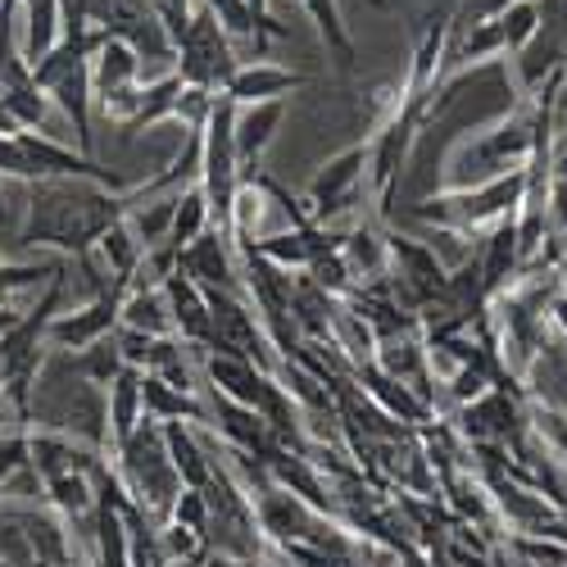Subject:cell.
<instances>
[{
	"instance_id": "cell-1",
	"label": "cell",
	"mask_w": 567,
	"mask_h": 567,
	"mask_svg": "<svg viewBox=\"0 0 567 567\" xmlns=\"http://www.w3.org/2000/svg\"><path fill=\"white\" fill-rule=\"evenodd\" d=\"M127 214H132L127 192H110V186L78 182V177L32 182L14 246H51L82 264L101 246V236Z\"/></svg>"
},
{
	"instance_id": "cell-2",
	"label": "cell",
	"mask_w": 567,
	"mask_h": 567,
	"mask_svg": "<svg viewBox=\"0 0 567 567\" xmlns=\"http://www.w3.org/2000/svg\"><path fill=\"white\" fill-rule=\"evenodd\" d=\"M28 427L60 432V436H73L86 450L110 454L105 391L86 382L69 350H51V354H45V363L37 372V386H32V404H28Z\"/></svg>"
},
{
	"instance_id": "cell-3",
	"label": "cell",
	"mask_w": 567,
	"mask_h": 567,
	"mask_svg": "<svg viewBox=\"0 0 567 567\" xmlns=\"http://www.w3.org/2000/svg\"><path fill=\"white\" fill-rule=\"evenodd\" d=\"M527 200V168L477 182V186H458V192H436L427 200L413 205L417 223H432L445 236H467V231H491L495 223L513 218Z\"/></svg>"
},
{
	"instance_id": "cell-4",
	"label": "cell",
	"mask_w": 567,
	"mask_h": 567,
	"mask_svg": "<svg viewBox=\"0 0 567 567\" xmlns=\"http://www.w3.org/2000/svg\"><path fill=\"white\" fill-rule=\"evenodd\" d=\"M114 472H118V482L123 491L132 495V504L151 517L155 527L168 523V513H173V499L186 491L182 477L173 472V458H168V445H164V427L159 422H141V427L110 454Z\"/></svg>"
},
{
	"instance_id": "cell-5",
	"label": "cell",
	"mask_w": 567,
	"mask_h": 567,
	"mask_svg": "<svg viewBox=\"0 0 567 567\" xmlns=\"http://www.w3.org/2000/svg\"><path fill=\"white\" fill-rule=\"evenodd\" d=\"M236 55H231V37L218 28V19L200 6L192 10V23H186V37L177 41V78L186 86H200L223 96L227 82L236 78Z\"/></svg>"
},
{
	"instance_id": "cell-6",
	"label": "cell",
	"mask_w": 567,
	"mask_h": 567,
	"mask_svg": "<svg viewBox=\"0 0 567 567\" xmlns=\"http://www.w3.org/2000/svg\"><path fill=\"white\" fill-rule=\"evenodd\" d=\"M363 182H368V141H359V146L341 151L337 159H327V164L309 177V192H305L309 218L327 227L337 214H346V209L359 200Z\"/></svg>"
},
{
	"instance_id": "cell-7",
	"label": "cell",
	"mask_w": 567,
	"mask_h": 567,
	"mask_svg": "<svg viewBox=\"0 0 567 567\" xmlns=\"http://www.w3.org/2000/svg\"><path fill=\"white\" fill-rule=\"evenodd\" d=\"M123 291H127V287L110 281V287L96 291L82 309H64V313H55L51 327H45V346L78 354V350H86V346H96V341L114 337V332H118V313H123Z\"/></svg>"
},
{
	"instance_id": "cell-8",
	"label": "cell",
	"mask_w": 567,
	"mask_h": 567,
	"mask_svg": "<svg viewBox=\"0 0 567 567\" xmlns=\"http://www.w3.org/2000/svg\"><path fill=\"white\" fill-rule=\"evenodd\" d=\"M177 272L192 277L200 291H231V296H246L241 287V259H236V246L227 236H218L214 227L205 236H196L186 250H177Z\"/></svg>"
},
{
	"instance_id": "cell-9",
	"label": "cell",
	"mask_w": 567,
	"mask_h": 567,
	"mask_svg": "<svg viewBox=\"0 0 567 567\" xmlns=\"http://www.w3.org/2000/svg\"><path fill=\"white\" fill-rule=\"evenodd\" d=\"M101 458H110V454H96V450H86L73 436H60V432L28 427V472L37 477V486L55 482V477H69V472H91Z\"/></svg>"
},
{
	"instance_id": "cell-10",
	"label": "cell",
	"mask_w": 567,
	"mask_h": 567,
	"mask_svg": "<svg viewBox=\"0 0 567 567\" xmlns=\"http://www.w3.org/2000/svg\"><path fill=\"white\" fill-rule=\"evenodd\" d=\"M287 118V101H264V105H236V127H231V141H236V164H241V182H250L259 173V159L264 151L272 146V136Z\"/></svg>"
},
{
	"instance_id": "cell-11",
	"label": "cell",
	"mask_w": 567,
	"mask_h": 567,
	"mask_svg": "<svg viewBox=\"0 0 567 567\" xmlns=\"http://www.w3.org/2000/svg\"><path fill=\"white\" fill-rule=\"evenodd\" d=\"M164 296H168V313H173V332L182 346L192 350H209L214 346V318H209V300L192 277L168 272L164 277Z\"/></svg>"
},
{
	"instance_id": "cell-12",
	"label": "cell",
	"mask_w": 567,
	"mask_h": 567,
	"mask_svg": "<svg viewBox=\"0 0 567 567\" xmlns=\"http://www.w3.org/2000/svg\"><path fill=\"white\" fill-rule=\"evenodd\" d=\"M477 268H482V287H486V300H499L517 272H523V246H517V214L495 223L486 231V241L477 250Z\"/></svg>"
},
{
	"instance_id": "cell-13",
	"label": "cell",
	"mask_w": 567,
	"mask_h": 567,
	"mask_svg": "<svg viewBox=\"0 0 567 567\" xmlns=\"http://www.w3.org/2000/svg\"><path fill=\"white\" fill-rule=\"evenodd\" d=\"M192 354L205 363V377H209L214 395L236 400V404H246V409H259V395L268 386V372L264 368H255L241 354H209V350H192Z\"/></svg>"
},
{
	"instance_id": "cell-14",
	"label": "cell",
	"mask_w": 567,
	"mask_h": 567,
	"mask_svg": "<svg viewBox=\"0 0 567 567\" xmlns=\"http://www.w3.org/2000/svg\"><path fill=\"white\" fill-rule=\"evenodd\" d=\"M300 86H309L305 73L255 60V64H241V69H236V78L227 82L223 96H227L231 105H264V101H287L291 91H300Z\"/></svg>"
},
{
	"instance_id": "cell-15",
	"label": "cell",
	"mask_w": 567,
	"mask_h": 567,
	"mask_svg": "<svg viewBox=\"0 0 567 567\" xmlns=\"http://www.w3.org/2000/svg\"><path fill=\"white\" fill-rule=\"evenodd\" d=\"M141 413L146 422H186V427H209V409L196 400V391H177L164 377H141Z\"/></svg>"
},
{
	"instance_id": "cell-16",
	"label": "cell",
	"mask_w": 567,
	"mask_h": 567,
	"mask_svg": "<svg viewBox=\"0 0 567 567\" xmlns=\"http://www.w3.org/2000/svg\"><path fill=\"white\" fill-rule=\"evenodd\" d=\"M164 445L173 458V472L182 477L186 491H205L214 477V450L205 445L200 427H186V422H164Z\"/></svg>"
},
{
	"instance_id": "cell-17",
	"label": "cell",
	"mask_w": 567,
	"mask_h": 567,
	"mask_svg": "<svg viewBox=\"0 0 567 567\" xmlns=\"http://www.w3.org/2000/svg\"><path fill=\"white\" fill-rule=\"evenodd\" d=\"M118 327H132V332H146V337H177L173 332V313H168V296H164V281H132L123 291V313Z\"/></svg>"
},
{
	"instance_id": "cell-18",
	"label": "cell",
	"mask_w": 567,
	"mask_h": 567,
	"mask_svg": "<svg viewBox=\"0 0 567 567\" xmlns=\"http://www.w3.org/2000/svg\"><path fill=\"white\" fill-rule=\"evenodd\" d=\"M141 368H123L114 382H110V391H105V409H110V454L146 422V413H141Z\"/></svg>"
},
{
	"instance_id": "cell-19",
	"label": "cell",
	"mask_w": 567,
	"mask_h": 567,
	"mask_svg": "<svg viewBox=\"0 0 567 567\" xmlns=\"http://www.w3.org/2000/svg\"><path fill=\"white\" fill-rule=\"evenodd\" d=\"M300 10L313 19L322 45H327V55L337 60V73L350 78L359 69V51H354V37L346 28V14H341V0H300Z\"/></svg>"
},
{
	"instance_id": "cell-20",
	"label": "cell",
	"mask_w": 567,
	"mask_h": 567,
	"mask_svg": "<svg viewBox=\"0 0 567 567\" xmlns=\"http://www.w3.org/2000/svg\"><path fill=\"white\" fill-rule=\"evenodd\" d=\"M141 82V60L132 45L105 37L96 45V55H91V91H96V101L101 96H114V91H127Z\"/></svg>"
},
{
	"instance_id": "cell-21",
	"label": "cell",
	"mask_w": 567,
	"mask_h": 567,
	"mask_svg": "<svg viewBox=\"0 0 567 567\" xmlns=\"http://www.w3.org/2000/svg\"><path fill=\"white\" fill-rule=\"evenodd\" d=\"M64 37V0H28L23 6V60L41 64Z\"/></svg>"
},
{
	"instance_id": "cell-22",
	"label": "cell",
	"mask_w": 567,
	"mask_h": 567,
	"mask_svg": "<svg viewBox=\"0 0 567 567\" xmlns=\"http://www.w3.org/2000/svg\"><path fill=\"white\" fill-rule=\"evenodd\" d=\"M51 513H60L64 523H86L91 527V513H96V486H91V472H69V477H55L41 486Z\"/></svg>"
},
{
	"instance_id": "cell-23",
	"label": "cell",
	"mask_w": 567,
	"mask_h": 567,
	"mask_svg": "<svg viewBox=\"0 0 567 567\" xmlns=\"http://www.w3.org/2000/svg\"><path fill=\"white\" fill-rule=\"evenodd\" d=\"M19 86H32V64L23 60L19 41V0H6L0 6V96Z\"/></svg>"
},
{
	"instance_id": "cell-24",
	"label": "cell",
	"mask_w": 567,
	"mask_h": 567,
	"mask_svg": "<svg viewBox=\"0 0 567 567\" xmlns=\"http://www.w3.org/2000/svg\"><path fill=\"white\" fill-rule=\"evenodd\" d=\"M214 223H209V200H205V186L192 182V186H182L177 200H173V223H168V241L173 250H186L196 241V236H205Z\"/></svg>"
},
{
	"instance_id": "cell-25",
	"label": "cell",
	"mask_w": 567,
	"mask_h": 567,
	"mask_svg": "<svg viewBox=\"0 0 567 567\" xmlns=\"http://www.w3.org/2000/svg\"><path fill=\"white\" fill-rule=\"evenodd\" d=\"M182 86H186V82L177 78V69H173V73H164V78H155V82H141V105H136V114L127 118L123 136H136V132H146V127H155V123L173 118Z\"/></svg>"
},
{
	"instance_id": "cell-26",
	"label": "cell",
	"mask_w": 567,
	"mask_h": 567,
	"mask_svg": "<svg viewBox=\"0 0 567 567\" xmlns=\"http://www.w3.org/2000/svg\"><path fill=\"white\" fill-rule=\"evenodd\" d=\"M101 255H105V264H110V277L118 281V287H132V277L141 272V259H146V241L132 231V223L127 218H118L105 236H101V246H96Z\"/></svg>"
},
{
	"instance_id": "cell-27",
	"label": "cell",
	"mask_w": 567,
	"mask_h": 567,
	"mask_svg": "<svg viewBox=\"0 0 567 567\" xmlns=\"http://www.w3.org/2000/svg\"><path fill=\"white\" fill-rule=\"evenodd\" d=\"M495 28H499V41L508 55H523L527 41L540 32V0H513L508 10L495 14Z\"/></svg>"
},
{
	"instance_id": "cell-28",
	"label": "cell",
	"mask_w": 567,
	"mask_h": 567,
	"mask_svg": "<svg viewBox=\"0 0 567 567\" xmlns=\"http://www.w3.org/2000/svg\"><path fill=\"white\" fill-rule=\"evenodd\" d=\"M73 363H78V372L86 377V382H91V386H101V391H110V382L127 368V359H123V350H118L114 337H105V341H96V346L78 350Z\"/></svg>"
},
{
	"instance_id": "cell-29",
	"label": "cell",
	"mask_w": 567,
	"mask_h": 567,
	"mask_svg": "<svg viewBox=\"0 0 567 567\" xmlns=\"http://www.w3.org/2000/svg\"><path fill=\"white\" fill-rule=\"evenodd\" d=\"M0 105L10 110V118L19 123V132H41L45 127V118H51V96H45V91L32 82V86H19V91H6V96H0Z\"/></svg>"
},
{
	"instance_id": "cell-30",
	"label": "cell",
	"mask_w": 567,
	"mask_h": 567,
	"mask_svg": "<svg viewBox=\"0 0 567 567\" xmlns=\"http://www.w3.org/2000/svg\"><path fill=\"white\" fill-rule=\"evenodd\" d=\"M0 558L10 567H41L28 536H23V523H19V504H0Z\"/></svg>"
},
{
	"instance_id": "cell-31",
	"label": "cell",
	"mask_w": 567,
	"mask_h": 567,
	"mask_svg": "<svg viewBox=\"0 0 567 567\" xmlns=\"http://www.w3.org/2000/svg\"><path fill=\"white\" fill-rule=\"evenodd\" d=\"M200 6L218 19V28H223L227 37H250V41H264V37H268V32L259 28V19L250 14L246 0H200Z\"/></svg>"
},
{
	"instance_id": "cell-32",
	"label": "cell",
	"mask_w": 567,
	"mask_h": 567,
	"mask_svg": "<svg viewBox=\"0 0 567 567\" xmlns=\"http://www.w3.org/2000/svg\"><path fill=\"white\" fill-rule=\"evenodd\" d=\"M532 432L567 463V413L558 404H540V400L532 404Z\"/></svg>"
},
{
	"instance_id": "cell-33",
	"label": "cell",
	"mask_w": 567,
	"mask_h": 567,
	"mask_svg": "<svg viewBox=\"0 0 567 567\" xmlns=\"http://www.w3.org/2000/svg\"><path fill=\"white\" fill-rule=\"evenodd\" d=\"M168 523H173V527H186V532H200V536L209 540V504H205V495H200V491H182V495L173 499Z\"/></svg>"
},
{
	"instance_id": "cell-34",
	"label": "cell",
	"mask_w": 567,
	"mask_h": 567,
	"mask_svg": "<svg viewBox=\"0 0 567 567\" xmlns=\"http://www.w3.org/2000/svg\"><path fill=\"white\" fill-rule=\"evenodd\" d=\"M214 91H200V86H182V96H177V110H173V118L186 127V132H200L205 127V118H209V110H214Z\"/></svg>"
},
{
	"instance_id": "cell-35",
	"label": "cell",
	"mask_w": 567,
	"mask_h": 567,
	"mask_svg": "<svg viewBox=\"0 0 567 567\" xmlns=\"http://www.w3.org/2000/svg\"><path fill=\"white\" fill-rule=\"evenodd\" d=\"M28 467V432L0 436V495L10 491V482Z\"/></svg>"
},
{
	"instance_id": "cell-36",
	"label": "cell",
	"mask_w": 567,
	"mask_h": 567,
	"mask_svg": "<svg viewBox=\"0 0 567 567\" xmlns=\"http://www.w3.org/2000/svg\"><path fill=\"white\" fill-rule=\"evenodd\" d=\"M549 322L567 337V291H563V281H558V291L549 296Z\"/></svg>"
},
{
	"instance_id": "cell-37",
	"label": "cell",
	"mask_w": 567,
	"mask_h": 567,
	"mask_svg": "<svg viewBox=\"0 0 567 567\" xmlns=\"http://www.w3.org/2000/svg\"><path fill=\"white\" fill-rule=\"evenodd\" d=\"M14 227V200H10V182L0 177V231H10ZM14 236H19V227H14Z\"/></svg>"
},
{
	"instance_id": "cell-38",
	"label": "cell",
	"mask_w": 567,
	"mask_h": 567,
	"mask_svg": "<svg viewBox=\"0 0 567 567\" xmlns=\"http://www.w3.org/2000/svg\"><path fill=\"white\" fill-rule=\"evenodd\" d=\"M554 123H567V69H563V86H558V101H554Z\"/></svg>"
},
{
	"instance_id": "cell-39",
	"label": "cell",
	"mask_w": 567,
	"mask_h": 567,
	"mask_svg": "<svg viewBox=\"0 0 567 567\" xmlns=\"http://www.w3.org/2000/svg\"><path fill=\"white\" fill-rule=\"evenodd\" d=\"M554 182H567V146L554 151Z\"/></svg>"
},
{
	"instance_id": "cell-40",
	"label": "cell",
	"mask_w": 567,
	"mask_h": 567,
	"mask_svg": "<svg viewBox=\"0 0 567 567\" xmlns=\"http://www.w3.org/2000/svg\"><path fill=\"white\" fill-rule=\"evenodd\" d=\"M10 132H19V123L10 118V110H6V105H0V136H10Z\"/></svg>"
},
{
	"instance_id": "cell-41",
	"label": "cell",
	"mask_w": 567,
	"mask_h": 567,
	"mask_svg": "<svg viewBox=\"0 0 567 567\" xmlns=\"http://www.w3.org/2000/svg\"><path fill=\"white\" fill-rule=\"evenodd\" d=\"M0 395H6V363H0Z\"/></svg>"
},
{
	"instance_id": "cell-42",
	"label": "cell",
	"mask_w": 567,
	"mask_h": 567,
	"mask_svg": "<svg viewBox=\"0 0 567 567\" xmlns=\"http://www.w3.org/2000/svg\"><path fill=\"white\" fill-rule=\"evenodd\" d=\"M0 567H10V563H6V558H0Z\"/></svg>"
}]
</instances>
